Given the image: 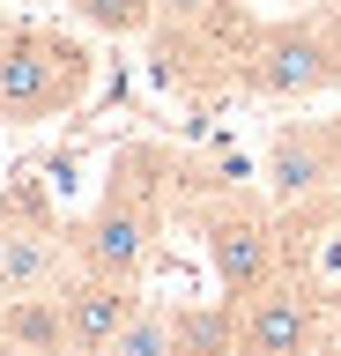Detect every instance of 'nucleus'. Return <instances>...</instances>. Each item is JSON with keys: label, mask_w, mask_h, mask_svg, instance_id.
I'll use <instances>...</instances> for the list:
<instances>
[{"label": "nucleus", "mask_w": 341, "mask_h": 356, "mask_svg": "<svg viewBox=\"0 0 341 356\" xmlns=\"http://www.w3.org/2000/svg\"><path fill=\"white\" fill-rule=\"evenodd\" d=\"M82 89H90V52L74 38L38 30V22H15L0 38V119L8 127H45L82 104Z\"/></svg>", "instance_id": "1"}, {"label": "nucleus", "mask_w": 341, "mask_h": 356, "mask_svg": "<svg viewBox=\"0 0 341 356\" xmlns=\"http://www.w3.org/2000/svg\"><path fill=\"white\" fill-rule=\"evenodd\" d=\"M245 82L274 104H304V97H326L341 89V30L319 15H297V22H274L260 30L245 52Z\"/></svg>", "instance_id": "2"}, {"label": "nucleus", "mask_w": 341, "mask_h": 356, "mask_svg": "<svg viewBox=\"0 0 341 356\" xmlns=\"http://www.w3.org/2000/svg\"><path fill=\"white\" fill-rule=\"evenodd\" d=\"M326 341H334V312H326V297L282 275V282H267L245 312H238L230 356H319Z\"/></svg>", "instance_id": "3"}, {"label": "nucleus", "mask_w": 341, "mask_h": 356, "mask_svg": "<svg viewBox=\"0 0 341 356\" xmlns=\"http://www.w3.org/2000/svg\"><path fill=\"white\" fill-rule=\"evenodd\" d=\"M201 245H208V267H215V282H223L230 312L252 305L267 282H282V245H274V222L223 200V208H208L201 216Z\"/></svg>", "instance_id": "4"}, {"label": "nucleus", "mask_w": 341, "mask_h": 356, "mask_svg": "<svg viewBox=\"0 0 341 356\" xmlns=\"http://www.w3.org/2000/svg\"><path fill=\"white\" fill-rule=\"evenodd\" d=\"M149 252H156V200L141 193V186H119V178H112L104 208H97L82 230H74V260H82V275L141 282Z\"/></svg>", "instance_id": "5"}, {"label": "nucleus", "mask_w": 341, "mask_h": 356, "mask_svg": "<svg viewBox=\"0 0 341 356\" xmlns=\"http://www.w3.org/2000/svg\"><path fill=\"white\" fill-rule=\"evenodd\" d=\"M141 312L134 282H112V275H74L60 289V319H67V356H104L119 341V327Z\"/></svg>", "instance_id": "6"}, {"label": "nucleus", "mask_w": 341, "mask_h": 356, "mask_svg": "<svg viewBox=\"0 0 341 356\" xmlns=\"http://www.w3.org/2000/svg\"><path fill=\"white\" fill-rule=\"evenodd\" d=\"M341 178V127H282L267 149V186L282 200H319Z\"/></svg>", "instance_id": "7"}, {"label": "nucleus", "mask_w": 341, "mask_h": 356, "mask_svg": "<svg viewBox=\"0 0 341 356\" xmlns=\"http://www.w3.org/2000/svg\"><path fill=\"white\" fill-rule=\"evenodd\" d=\"M67 319L60 297H0V356H60Z\"/></svg>", "instance_id": "8"}, {"label": "nucleus", "mask_w": 341, "mask_h": 356, "mask_svg": "<svg viewBox=\"0 0 341 356\" xmlns=\"http://www.w3.org/2000/svg\"><path fill=\"white\" fill-rule=\"evenodd\" d=\"M52 267H60V245H52V230H38V222H15V238H8V297H45Z\"/></svg>", "instance_id": "9"}, {"label": "nucleus", "mask_w": 341, "mask_h": 356, "mask_svg": "<svg viewBox=\"0 0 341 356\" xmlns=\"http://www.w3.org/2000/svg\"><path fill=\"white\" fill-rule=\"evenodd\" d=\"M104 356H185V319H171L163 305H141Z\"/></svg>", "instance_id": "10"}, {"label": "nucleus", "mask_w": 341, "mask_h": 356, "mask_svg": "<svg viewBox=\"0 0 341 356\" xmlns=\"http://www.w3.org/2000/svg\"><path fill=\"white\" fill-rule=\"evenodd\" d=\"M67 8L90 22V30H104V38H141V30L156 22V0H67Z\"/></svg>", "instance_id": "11"}, {"label": "nucleus", "mask_w": 341, "mask_h": 356, "mask_svg": "<svg viewBox=\"0 0 341 356\" xmlns=\"http://www.w3.org/2000/svg\"><path fill=\"white\" fill-rule=\"evenodd\" d=\"M156 15H163V22H178V30H193V22L223 15V0H156Z\"/></svg>", "instance_id": "12"}, {"label": "nucleus", "mask_w": 341, "mask_h": 356, "mask_svg": "<svg viewBox=\"0 0 341 356\" xmlns=\"http://www.w3.org/2000/svg\"><path fill=\"white\" fill-rule=\"evenodd\" d=\"M8 238H15V222L0 216V297H8Z\"/></svg>", "instance_id": "13"}, {"label": "nucleus", "mask_w": 341, "mask_h": 356, "mask_svg": "<svg viewBox=\"0 0 341 356\" xmlns=\"http://www.w3.org/2000/svg\"><path fill=\"white\" fill-rule=\"evenodd\" d=\"M326 312H334V319H341V289H334V297H326Z\"/></svg>", "instance_id": "14"}, {"label": "nucleus", "mask_w": 341, "mask_h": 356, "mask_svg": "<svg viewBox=\"0 0 341 356\" xmlns=\"http://www.w3.org/2000/svg\"><path fill=\"white\" fill-rule=\"evenodd\" d=\"M326 356H341V327H334V341H326Z\"/></svg>", "instance_id": "15"}, {"label": "nucleus", "mask_w": 341, "mask_h": 356, "mask_svg": "<svg viewBox=\"0 0 341 356\" xmlns=\"http://www.w3.org/2000/svg\"><path fill=\"white\" fill-rule=\"evenodd\" d=\"M0 38H8V22H0Z\"/></svg>", "instance_id": "16"}]
</instances>
